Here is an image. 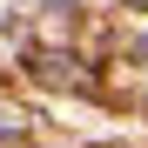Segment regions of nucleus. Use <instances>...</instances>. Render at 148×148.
<instances>
[{
  "instance_id": "1",
  "label": "nucleus",
  "mask_w": 148,
  "mask_h": 148,
  "mask_svg": "<svg viewBox=\"0 0 148 148\" xmlns=\"http://www.w3.org/2000/svg\"><path fill=\"white\" fill-rule=\"evenodd\" d=\"M128 7H148V0H128Z\"/></svg>"
}]
</instances>
